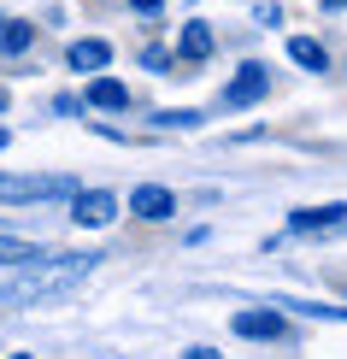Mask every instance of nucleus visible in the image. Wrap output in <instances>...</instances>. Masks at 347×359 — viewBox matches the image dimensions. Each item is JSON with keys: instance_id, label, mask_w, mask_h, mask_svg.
<instances>
[{"instance_id": "4", "label": "nucleus", "mask_w": 347, "mask_h": 359, "mask_svg": "<svg viewBox=\"0 0 347 359\" xmlns=\"http://www.w3.org/2000/svg\"><path fill=\"white\" fill-rule=\"evenodd\" d=\"M71 218L88 224V230H95V224H112V218H118V194H107V189H77V194H71Z\"/></svg>"}, {"instance_id": "13", "label": "nucleus", "mask_w": 347, "mask_h": 359, "mask_svg": "<svg viewBox=\"0 0 347 359\" xmlns=\"http://www.w3.org/2000/svg\"><path fill=\"white\" fill-rule=\"evenodd\" d=\"M29 259H41V248H36V242H18V236H0V265H12V271H18V265H29Z\"/></svg>"}, {"instance_id": "19", "label": "nucleus", "mask_w": 347, "mask_h": 359, "mask_svg": "<svg viewBox=\"0 0 347 359\" xmlns=\"http://www.w3.org/2000/svg\"><path fill=\"white\" fill-rule=\"evenodd\" d=\"M341 6H347V0H324V12H341Z\"/></svg>"}, {"instance_id": "3", "label": "nucleus", "mask_w": 347, "mask_h": 359, "mask_svg": "<svg viewBox=\"0 0 347 359\" xmlns=\"http://www.w3.org/2000/svg\"><path fill=\"white\" fill-rule=\"evenodd\" d=\"M265 95H271V77H265L259 59H247V65L224 83V107H253V100H265Z\"/></svg>"}, {"instance_id": "7", "label": "nucleus", "mask_w": 347, "mask_h": 359, "mask_svg": "<svg viewBox=\"0 0 347 359\" xmlns=\"http://www.w3.org/2000/svg\"><path fill=\"white\" fill-rule=\"evenodd\" d=\"M65 65H71V71H88V77H95V71H107V65H112V41H100V36L71 41V48H65Z\"/></svg>"}, {"instance_id": "18", "label": "nucleus", "mask_w": 347, "mask_h": 359, "mask_svg": "<svg viewBox=\"0 0 347 359\" xmlns=\"http://www.w3.org/2000/svg\"><path fill=\"white\" fill-rule=\"evenodd\" d=\"M183 359H218V348H189Z\"/></svg>"}, {"instance_id": "2", "label": "nucleus", "mask_w": 347, "mask_h": 359, "mask_svg": "<svg viewBox=\"0 0 347 359\" xmlns=\"http://www.w3.org/2000/svg\"><path fill=\"white\" fill-rule=\"evenodd\" d=\"M77 183L71 177H0V201L24 206V201H71Z\"/></svg>"}, {"instance_id": "14", "label": "nucleus", "mask_w": 347, "mask_h": 359, "mask_svg": "<svg viewBox=\"0 0 347 359\" xmlns=\"http://www.w3.org/2000/svg\"><path fill=\"white\" fill-rule=\"evenodd\" d=\"M171 65H177V53H171V48H142V71H154V77H171Z\"/></svg>"}, {"instance_id": "10", "label": "nucleus", "mask_w": 347, "mask_h": 359, "mask_svg": "<svg viewBox=\"0 0 347 359\" xmlns=\"http://www.w3.org/2000/svg\"><path fill=\"white\" fill-rule=\"evenodd\" d=\"M83 107H100V112H124V107H130V88L118 83V77H100V71H95V83H88Z\"/></svg>"}, {"instance_id": "5", "label": "nucleus", "mask_w": 347, "mask_h": 359, "mask_svg": "<svg viewBox=\"0 0 347 359\" xmlns=\"http://www.w3.org/2000/svg\"><path fill=\"white\" fill-rule=\"evenodd\" d=\"M347 224V206L329 201V206H300V212H289V230L294 236H324V230H341Z\"/></svg>"}, {"instance_id": "1", "label": "nucleus", "mask_w": 347, "mask_h": 359, "mask_svg": "<svg viewBox=\"0 0 347 359\" xmlns=\"http://www.w3.org/2000/svg\"><path fill=\"white\" fill-rule=\"evenodd\" d=\"M95 271V253H59V259H29L18 265V277L0 283V306H36V301H53V294H65L71 283H83Z\"/></svg>"}, {"instance_id": "15", "label": "nucleus", "mask_w": 347, "mask_h": 359, "mask_svg": "<svg viewBox=\"0 0 347 359\" xmlns=\"http://www.w3.org/2000/svg\"><path fill=\"white\" fill-rule=\"evenodd\" d=\"M159 124H171V130H194V124H200V112L177 107V112H159Z\"/></svg>"}, {"instance_id": "6", "label": "nucleus", "mask_w": 347, "mask_h": 359, "mask_svg": "<svg viewBox=\"0 0 347 359\" xmlns=\"http://www.w3.org/2000/svg\"><path fill=\"white\" fill-rule=\"evenodd\" d=\"M130 212H135V218H147V224H165V218L177 212V194H171V189H159V183H142V189L130 194Z\"/></svg>"}, {"instance_id": "20", "label": "nucleus", "mask_w": 347, "mask_h": 359, "mask_svg": "<svg viewBox=\"0 0 347 359\" xmlns=\"http://www.w3.org/2000/svg\"><path fill=\"white\" fill-rule=\"evenodd\" d=\"M6 107H12V100H6V88H0V112H6Z\"/></svg>"}, {"instance_id": "12", "label": "nucleus", "mask_w": 347, "mask_h": 359, "mask_svg": "<svg viewBox=\"0 0 347 359\" xmlns=\"http://www.w3.org/2000/svg\"><path fill=\"white\" fill-rule=\"evenodd\" d=\"M289 59H294L300 71H312V77H318V71H329L324 41H312V36H289Z\"/></svg>"}, {"instance_id": "11", "label": "nucleus", "mask_w": 347, "mask_h": 359, "mask_svg": "<svg viewBox=\"0 0 347 359\" xmlns=\"http://www.w3.org/2000/svg\"><path fill=\"white\" fill-rule=\"evenodd\" d=\"M236 336H253V341H271V336H283V312H236Z\"/></svg>"}, {"instance_id": "17", "label": "nucleus", "mask_w": 347, "mask_h": 359, "mask_svg": "<svg viewBox=\"0 0 347 359\" xmlns=\"http://www.w3.org/2000/svg\"><path fill=\"white\" fill-rule=\"evenodd\" d=\"M165 0H130V12H159Z\"/></svg>"}, {"instance_id": "9", "label": "nucleus", "mask_w": 347, "mask_h": 359, "mask_svg": "<svg viewBox=\"0 0 347 359\" xmlns=\"http://www.w3.org/2000/svg\"><path fill=\"white\" fill-rule=\"evenodd\" d=\"M212 48H218V41H212V24H200V18L183 24V36H177V59H189V65H206V59H212Z\"/></svg>"}, {"instance_id": "8", "label": "nucleus", "mask_w": 347, "mask_h": 359, "mask_svg": "<svg viewBox=\"0 0 347 359\" xmlns=\"http://www.w3.org/2000/svg\"><path fill=\"white\" fill-rule=\"evenodd\" d=\"M29 48H36V24L0 12V59H18V53H29Z\"/></svg>"}, {"instance_id": "21", "label": "nucleus", "mask_w": 347, "mask_h": 359, "mask_svg": "<svg viewBox=\"0 0 347 359\" xmlns=\"http://www.w3.org/2000/svg\"><path fill=\"white\" fill-rule=\"evenodd\" d=\"M0 147H6V130H0Z\"/></svg>"}, {"instance_id": "16", "label": "nucleus", "mask_w": 347, "mask_h": 359, "mask_svg": "<svg viewBox=\"0 0 347 359\" xmlns=\"http://www.w3.org/2000/svg\"><path fill=\"white\" fill-rule=\"evenodd\" d=\"M53 112H59V118H77V112H83V95H59Z\"/></svg>"}, {"instance_id": "22", "label": "nucleus", "mask_w": 347, "mask_h": 359, "mask_svg": "<svg viewBox=\"0 0 347 359\" xmlns=\"http://www.w3.org/2000/svg\"><path fill=\"white\" fill-rule=\"evenodd\" d=\"M12 359H29V353H12Z\"/></svg>"}]
</instances>
